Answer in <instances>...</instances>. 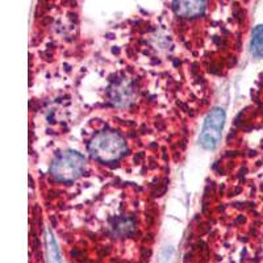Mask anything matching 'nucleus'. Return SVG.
<instances>
[{"instance_id": "2", "label": "nucleus", "mask_w": 263, "mask_h": 263, "mask_svg": "<svg viewBox=\"0 0 263 263\" xmlns=\"http://www.w3.org/2000/svg\"><path fill=\"white\" fill-rule=\"evenodd\" d=\"M86 170V159L82 154L67 150L55 157L50 167V175L54 180L70 183L78 179Z\"/></svg>"}, {"instance_id": "5", "label": "nucleus", "mask_w": 263, "mask_h": 263, "mask_svg": "<svg viewBox=\"0 0 263 263\" xmlns=\"http://www.w3.org/2000/svg\"><path fill=\"white\" fill-rule=\"evenodd\" d=\"M206 0H174V11L178 16L192 18L201 15L205 9Z\"/></svg>"}, {"instance_id": "1", "label": "nucleus", "mask_w": 263, "mask_h": 263, "mask_svg": "<svg viewBox=\"0 0 263 263\" xmlns=\"http://www.w3.org/2000/svg\"><path fill=\"white\" fill-rule=\"evenodd\" d=\"M88 153L96 161L112 163L119 161L126 152V141L119 132L105 129L92 136L88 145Z\"/></svg>"}, {"instance_id": "4", "label": "nucleus", "mask_w": 263, "mask_h": 263, "mask_svg": "<svg viewBox=\"0 0 263 263\" xmlns=\"http://www.w3.org/2000/svg\"><path fill=\"white\" fill-rule=\"evenodd\" d=\"M109 102L117 108L130 107L137 99V88L133 81L121 78L115 82L108 90Z\"/></svg>"}, {"instance_id": "6", "label": "nucleus", "mask_w": 263, "mask_h": 263, "mask_svg": "<svg viewBox=\"0 0 263 263\" xmlns=\"http://www.w3.org/2000/svg\"><path fill=\"white\" fill-rule=\"evenodd\" d=\"M250 48L254 57L263 58V25L257 27L253 32Z\"/></svg>"}, {"instance_id": "7", "label": "nucleus", "mask_w": 263, "mask_h": 263, "mask_svg": "<svg viewBox=\"0 0 263 263\" xmlns=\"http://www.w3.org/2000/svg\"><path fill=\"white\" fill-rule=\"evenodd\" d=\"M49 245H50V257H51V263H61V258L58 255V249L55 245V241L54 238H49Z\"/></svg>"}, {"instance_id": "3", "label": "nucleus", "mask_w": 263, "mask_h": 263, "mask_svg": "<svg viewBox=\"0 0 263 263\" xmlns=\"http://www.w3.org/2000/svg\"><path fill=\"white\" fill-rule=\"evenodd\" d=\"M225 121V112L221 108H215L206 117L200 135V145L206 150H213L220 142L222 126Z\"/></svg>"}]
</instances>
